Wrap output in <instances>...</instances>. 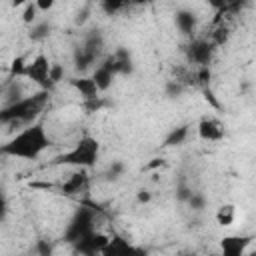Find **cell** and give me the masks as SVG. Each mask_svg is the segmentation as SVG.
Here are the masks:
<instances>
[{"label": "cell", "mask_w": 256, "mask_h": 256, "mask_svg": "<svg viewBox=\"0 0 256 256\" xmlns=\"http://www.w3.org/2000/svg\"><path fill=\"white\" fill-rule=\"evenodd\" d=\"M90 14H92V4H82V8L74 16V24L76 26H84L90 20Z\"/></svg>", "instance_id": "cell-30"}, {"label": "cell", "mask_w": 256, "mask_h": 256, "mask_svg": "<svg viewBox=\"0 0 256 256\" xmlns=\"http://www.w3.org/2000/svg\"><path fill=\"white\" fill-rule=\"evenodd\" d=\"M192 188L188 186V182L186 180H180L178 184H176V192H174V196H176V200L180 202V204H186L188 202V198L192 196Z\"/></svg>", "instance_id": "cell-28"}, {"label": "cell", "mask_w": 256, "mask_h": 256, "mask_svg": "<svg viewBox=\"0 0 256 256\" xmlns=\"http://www.w3.org/2000/svg\"><path fill=\"white\" fill-rule=\"evenodd\" d=\"M98 160H100V142H98V138H94L90 134H84L74 142L72 148L54 156L52 164L90 170L98 164Z\"/></svg>", "instance_id": "cell-3"}, {"label": "cell", "mask_w": 256, "mask_h": 256, "mask_svg": "<svg viewBox=\"0 0 256 256\" xmlns=\"http://www.w3.org/2000/svg\"><path fill=\"white\" fill-rule=\"evenodd\" d=\"M48 102H50V92L38 90L36 94L24 96L18 102L4 104L0 108V126H12V124L30 126L38 120V116L44 112Z\"/></svg>", "instance_id": "cell-2"}, {"label": "cell", "mask_w": 256, "mask_h": 256, "mask_svg": "<svg viewBox=\"0 0 256 256\" xmlns=\"http://www.w3.org/2000/svg\"><path fill=\"white\" fill-rule=\"evenodd\" d=\"M50 34H52V24H50L48 20H38L36 24L30 26L28 38H30L32 42H42V40H46Z\"/></svg>", "instance_id": "cell-19"}, {"label": "cell", "mask_w": 256, "mask_h": 256, "mask_svg": "<svg viewBox=\"0 0 256 256\" xmlns=\"http://www.w3.org/2000/svg\"><path fill=\"white\" fill-rule=\"evenodd\" d=\"M124 162H112V164H108V168L102 172V176H104V180L106 182H116V180H120L122 176H124Z\"/></svg>", "instance_id": "cell-23"}, {"label": "cell", "mask_w": 256, "mask_h": 256, "mask_svg": "<svg viewBox=\"0 0 256 256\" xmlns=\"http://www.w3.org/2000/svg\"><path fill=\"white\" fill-rule=\"evenodd\" d=\"M98 8H100L102 12H106V16H116L118 12L126 10L128 4H126V2H118V0H106V2H100Z\"/></svg>", "instance_id": "cell-24"}, {"label": "cell", "mask_w": 256, "mask_h": 256, "mask_svg": "<svg viewBox=\"0 0 256 256\" xmlns=\"http://www.w3.org/2000/svg\"><path fill=\"white\" fill-rule=\"evenodd\" d=\"M94 230H96V210L88 208V206H80V208H76V212L68 220L64 232H62V240L66 244L74 246L78 240L86 238Z\"/></svg>", "instance_id": "cell-4"}, {"label": "cell", "mask_w": 256, "mask_h": 256, "mask_svg": "<svg viewBox=\"0 0 256 256\" xmlns=\"http://www.w3.org/2000/svg\"><path fill=\"white\" fill-rule=\"evenodd\" d=\"M214 44L208 40V38H192L186 46H184V54H186V60L196 66V68H202V66H210L212 60H214Z\"/></svg>", "instance_id": "cell-6"}, {"label": "cell", "mask_w": 256, "mask_h": 256, "mask_svg": "<svg viewBox=\"0 0 256 256\" xmlns=\"http://www.w3.org/2000/svg\"><path fill=\"white\" fill-rule=\"evenodd\" d=\"M208 256H218V254H208Z\"/></svg>", "instance_id": "cell-36"}, {"label": "cell", "mask_w": 256, "mask_h": 256, "mask_svg": "<svg viewBox=\"0 0 256 256\" xmlns=\"http://www.w3.org/2000/svg\"><path fill=\"white\" fill-rule=\"evenodd\" d=\"M146 254L148 252L144 248L132 244L124 236L114 234V236H110V240H108V244H106V248L102 250L100 256H146Z\"/></svg>", "instance_id": "cell-9"}, {"label": "cell", "mask_w": 256, "mask_h": 256, "mask_svg": "<svg viewBox=\"0 0 256 256\" xmlns=\"http://www.w3.org/2000/svg\"><path fill=\"white\" fill-rule=\"evenodd\" d=\"M174 26L182 36H194V32L198 30V16L196 12L188 10V8H178L174 12Z\"/></svg>", "instance_id": "cell-13"}, {"label": "cell", "mask_w": 256, "mask_h": 256, "mask_svg": "<svg viewBox=\"0 0 256 256\" xmlns=\"http://www.w3.org/2000/svg\"><path fill=\"white\" fill-rule=\"evenodd\" d=\"M88 184H90V176H88V172L82 170V168H76V170H74V172L60 184L58 192L64 194V196H76V194L84 192V190L88 188Z\"/></svg>", "instance_id": "cell-12"}, {"label": "cell", "mask_w": 256, "mask_h": 256, "mask_svg": "<svg viewBox=\"0 0 256 256\" xmlns=\"http://www.w3.org/2000/svg\"><path fill=\"white\" fill-rule=\"evenodd\" d=\"M196 132H198V138L204 140V142H220L226 136L224 124L218 118H214V116L200 118V122L196 126Z\"/></svg>", "instance_id": "cell-10"}, {"label": "cell", "mask_w": 256, "mask_h": 256, "mask_svg": "<svg viewBox=\"0 0 256 256\" xmlns=\"http://www.w3.org/2000/svg\"><path fill=\"white\" fill-rule=\"evenodd\" d=\"M38 8H36V2H28V4H24V10H22V22L24 24H28V26H32V24H36L38 22Z\"/></svg>", "instance_id": "cell-26"}, {"label": "cell", "mask_w": 256, "mask_h": 256, "mask_svg": "<svg viewBox=\"0 0 256 256\" xmlns=\"http://www.w3.org/2000/svg\"><path fill=\"white\" fill-rule=\"evenodd\" d=\"M104 34L100 28H90L86 34H84V40H82V48L88 50L90 54H94L98 60H102V52H104Z\"/></svg>", "instance_id": "cell-15"}, {"label": "cell", "mask_w": 256, "mask_h": 256, "mask_svg": "<svg viewBox=\"0 0 256 256\" xmlns=\"http://www.w3.org/2000/svg\"><path fill=\"white\" fill-rule=\"evenodd\" d=\"M36 8L38 12H48L54 8V0H36Z\"/></svg>", "instance_id": "cell-34"}, {"label": "cell", "mask_w": 256, "mask_h": 256, "mask_svg": "<svg viewBox=\"0 0 256 256\" xmlns=\"http://www.w3.org/2000/svg\"><path fill=\"white\" fill-rule=\"evenodd\" d=\"M252 236L228 234L220 238V254L218 256H246V248L250 246Z\"/></svg>", "instance_id": "cell-11"}, {"label": "cell", "mask_w": 256, "mask_h": 256, "mask_svg": "<svg viewBox=\"0 0 256 256\" xmlns=\"http://www.w3.org/2000/svg\"><path fill=\"white\" fill-rule=\"evenodd\" d=\"M26 58L24 56H16L10 62V70H8V82H14L16 78H24V68H26Z\"/></svg>", "instance_id": "cell-22"}, {"label": "cell", "mask_w": 256, "mask_h": 256, "mask_svg": "<svg viewBox=\"0 0 256 256\" xmlns=\"http://www.w3.org/2000/svg\"><path fill=\"white\" fill-rule=\"evenodd\" d=\"M108 240H110V236H108V234L94 230V232H92V234H88L86 238L78 240L72 248H74V252H76V254H80V256H100V254H102V250L106 248Z\"/></svg>", "instance_id": "cell-8"}, {"label": "cell", "mask_w": 256, "mask_h": 256, "mask_svg": "<svg viewBox=\"0 0 256 256\" xmlns=\"http://www.w3.org/2000/svg\"><path fill=\"white\" fill-rule=\"evenodd\" d=\"M8 212H10L8 194H6V188H4V186H0V222H6Z\"/></svg>", "instance_id": "cell-32"}, {"label": "cell", "mask_w": 256, "mask_h": 256, "mask_svg": "<svg viewBox=\"0 0 256 256\" xmlns=\"http://www.w3.org/2000/svg\"><path fill=\"white\" fill-rule=\"evenodd\" d=\"M152 200V192L150 190H138L136 192V202L138 204H148Z\"/></svg>", "instance_id": "cell-33"}, {"label": "cell", "mask_w": 256, "mask_h": 256, "mask_svg": "<svg viewBox=\"0 0 256 256\" xmlns=\"http://www.w3.org/2000/svg\"><path fill=\"white\" fill-rule=\"evenodd\" d=\"M72 62H74V68H76V72H80L82 76H84V72H88L90 68H94L100 60L94 56V54H90L88 50H84L80 44L78 46H74V52H72Z\"/></svg>", "instance_id": "cell-17"}, {"label": "cell", "mask_w": 256, "mask_h": 256, "mask_svg": "<svg viewBox=\"0 0 256 256\" xmlns=\"http://www.w3.org/2000/svg\"><path fill=\"white\" fill-rule=\"evenodd\" d=\"M184 90H186V86H184L182 82L174 80V78L166 80V84H164V94H166L168 98H180V96L184 94Z\"/></svg>", "instance_id": "cell-25"}, {"label": "cell", "mask_w": 256, "mask_h": 256, "mask_svg": "<svg viewBox=\"0 0 256 256\" xmlns=\"http://www.w3.org/2000/svg\"><path fill=\"white\" fill-rule=\"evenodd\" d=\"M178 256H198V254H194V252H182V254H178Z\"/></svg>", "instance_id": "cell-35"}, {"label": "cell", "mask_w": 256, "mask_h": 256, "mask_svg": "<svg viewBox=\"0 0 256 256\" xmlns=\"http://www.w3.org/2000/svg\"><path fill=\"white\" fill-rule=\"evenodd\" d=\"M190 136V126L188 124H180V126H174L170 128V132L164 136L162 140V146L164 148H174V146H182Z\"/></svg>", "instance_id": "cell-18"}, {"label": "cell", "mask_w": 256, "mask_h": 256, "mask_svg": "<svg viewBox=\"0 0 256 256\" xmlns=\"http://www.w3.org/2000/svg\"><path fill=\"white\" fill-rule=\"evenodd\" d=\"M34 252H36V256H54V244L46 238H40L34 244Z\"/></svg>", "instance_id": "cell-29"}, {"label": "cell", "mask_w": 256, "mask_h": 256, "mask_svg": "<svg viewBox=\"0 0 256 256\" xmlns=\"http://www.w3.org/2000/svg\"><path fill=\"white\" fill-rule=\"evenodd\" d=\"M50 84L52 86H56L58 82H62L64 80V66L62 64H58V62H52L50 64Z\"/></svg>", "instance_id": "cell-31"}, {"label": "cell", "mask_w": 256, "mask_h": 256, "mask_svg": "<svg viewBox=\"0 0 256 256\" xmlns=\"http://www.w3.org/2000/svg\"><path fill=\"white\" fill-rule=\"evenodd\" d=\"M50 60L46 54H36L32 60L26 62V68H24V78H28L30 82H34L36 86H40V90H46V92H52V84H50Z\"/></svg>", "instance_id": "cell-5"}, {"label": "cell", "mask_w": 256, "mask_h": 256, "mask_svg": "<svg viewBox=\"0 0 256 256\" xmlns=\"http://www.w3.org/2000/svg\"><path fill=\"white\" fill-rule=\"evenodd\" d=\"M186 204H188V208H190L192 212H202V210L206 208V196H204L202 192H196V190H194Z\"/></svg>", "instance_id": "cell-27"}, {"label": "cell", "mask_w": 256, "mask_h": 256, "mask_svg": "<svg viewBox=\"0 0 256 256\" xmlns=\"http://www.w3.org/2000/svg\"><path fill=\"white\" fill-rule=\"evenodd\" d=\"M114 72V76H130L134 72V60H132V54L128 48L124 46H118L112 54H106L102 58Z\"/></svg>", "instance_id": "cell-7"}, {"label": "cell", "mask_w": 256, "mask_h": 256, "mask_svg": "<svg viewBox=\"0 0 256 256\" xmlns=\"http://www.w3.org/2000/svg\"><path fill=\"white\" fill-rule=\"evenodd\" d=\"M52 138L42 122H34L24 126L14 136H10L4 144H0V156L18 158V160H36L40 158L50 146Z\"/></svg>", "instance_id": "cell-1"}, {"label": "cell", "mask_w": 256, "mask_h": 256, "mask_svg": "<svg viewBox=\"0 0 256 256\" xmlns=\"http://www.w3.org/2000/svg\"><path fill=\"white\" fill-rule=\"evenodd\" d=\"M92 80H94V84H96V88H98V92L102 94V92H106V90H110L112 88V84H114V80H116V76H114V72H112V68L104 62V60H100L94 68H92V76H90Z\"/></svg>", "instance_id": "cell-14"}, {"label": "cell", "mask_w": 256, "mask_h": 256, "mask_svg": "<svg viewBox=\"0 0 256 256\" xmlns=\"http://www.w3.org/2000/svg\"><path fill=\"white\" fill-rule=\"evenodd\" d=\"M214 218H216L218 226H222V228L232 226L234 220H236V206H234V204H222V206L216 210Z\"/></svg>", "instance_id": "cell-20"}, {"label": "cell", "mask_w": 256, "mask_h": 256, "mask_svg": "<svg viewBox=\"0 0 256 256\" xmlns=\"http://www.w3.org/2000/svg\"><path fill=\"white\" fill-rule=\"evenodd\" d=\"M212 44H214V48H218V46H224L228 40H230V26L228 24H218L216 28H214V32L210 34V38H208Z\"/></svg>", "instance_id": "cell-21"}, {"label": "cell", "mask_w": 256, "mask_h": 256, "mask_svg": "<svg viewBox=\"0 0 256 256\" xmlns=\"http://www.w3.org/2000/svg\"><path fill=\"white\" fill-rule=\"evenodd\" d=\"M68 84L84 98V102L100 98V92H98V88H96V84H94V80L90 76H74V78L68 80Z\"/></svg>", "instance_id": "cell-16"}]
</instances>
